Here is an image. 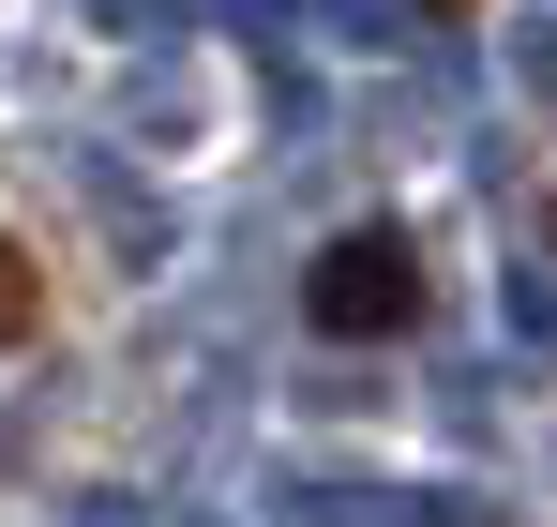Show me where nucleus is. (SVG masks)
Returning a JSON list of instances; mask_svg holds the SVG:
<instances>
[{"label":"nucleus","instance_id":"obj_1","mask_svg":"<svg viewBox=\"0 0 557 527\" xmlns=\"http://www.w3.org/2000/svg\"><path fill=\"white\" fill-rule=\"evenodd\" d=\"M301 317H317L332 347H392V332L422 317V257H407V226H347L332 257L301 271Z\"/></svg>","mask_w":557,"mask_h":527},{"label":"nucleus","instance_id":"obj_2","mask_svg":"<svg viewBox=\"0 0 557 527\" xmlns=\"http://www.w3.org/2000/svg\"><path fill=\"white\" fill-rule=\"evenodd\" d=\"M30 332H46V257L0 242V347H30Z\"/></svg>","mask_w":557,"mask_h":527},{"label":"nucleus","instance_id":"obj_3","mask_svg":"<svg viewBox=\"0 0 557 527\" xmlns=\"http://www.w3.org/2000/svg\"><path fill=\"white\" fill-rule=\"evenodd\" d=\"M437 15H482V0H437Z\"/></svg>","mask_w":557,"mask_h":527}]
</instances>
